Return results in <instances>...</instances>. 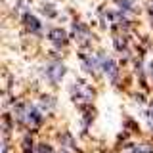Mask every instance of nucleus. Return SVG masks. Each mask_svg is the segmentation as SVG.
<instances>
[{"label": "nucleus", "mask_w": 153, "mask_h": 153, "mask_svg": "<svg viewBox=\"0 0 153 153\" xmlns=\"http://www.w3.org/2000/svg\"><path fill=\"white\" fill-rule=\"evenodd\" d=\"M117 4L121 6L123 10H126V12H130V10H134V4L130 2V0H117Z\"/></svg>", "instance_id": "nucleus-12"}, {"label": "nucleus", "mask_w": 153, "mask_h": 153, "mask_svg": "<svg viewBox=\"0 0 153 153\" xmlns=\"http://www.w3.org/2000/svg\"><path fill=\"white\" fill-rule=\"evenodd\" d=\"M13 117H16L19 123L27 124V126H31V128L40 126V123H42L40 109H38L36 105H23V103H17L16 107H13Z\"/></svg>", "instance_id": "nucleus-1"}, {"label": "nucleus", "mask_w": 153, "mask_h": 153, "mask_svg": "<svg viewBox=\"0 0 153 153\" xmlns=\"http://www.w3.org/2000/svg\"><path fill=\"white\" fill-rule=\"evenodd\" d=\"M147 123H149V126L153 128V102H151V105H149V109H147Z\"/></svg>", "instance_id": "nucleus-14"}, {"label": "nucleus", "mask_w": 153, "mask_h": 153, "mask_svg": "<svg viewBox=\"0 0 153 153\" xmlns=\"http://www.w3.org/2000/svg\"><path fill=\"white\" fill-rule=\"evenodd\" d=\"M98 56H100V63H102V71L109 76V80H111V82L115 84V82H117V79H119L117 63H115L111 57H107L105 54H98Z\"/></svg>", "instance_id": "nucleus-4"}, {"label": "nucleus", "mask_w": 153, "mask_h": 153, "mask_svg": "<svg viewBox=\"0 0 153 153\" xmlns=\"http://www.w3.org/2000/svg\"><path fill=\"white\" fill-rule=\"evenodd\" d=\"M36 149H33V138L25 136L23 138V153H35Z\"/></svg>", "instance_id": "nucleus-11"}, {"label": "nucleus", "mask_w": 153, "mask_h": 153, "mask_svg": "<svg viewBox=\"0 0 153 153\" xmlns=\"http://www.w3.org/2000/svg\"><path fill=\"white\" fill-rule=\"evenodd\" d=\"M23 23H25V27H27V31L29 33H33V35H40V21L33 16L31 12H25L23 13Z\"/></svg>", "instance_id": "nucleus-6"}, {"label": "nucleus", "mask_w": 153, "mask_h": 153, "mask_svg": "<svg viewBox=\"0 0 153 153\" xmlns=\"http://www.w3.org/2000/svg\"><path fill=\"white\" fill-rule=\"evenodd\" d=\"M124 153H153V147L149 143H138V146H128Z\"/></svg>", "instance_id": "nucleus-9"}, {"label": "nucleus", "mask_w": 153, "mask_h": 153, "mask_svg": "<svg viewBox=\"0 0 153 153\" xmlns=\"http://www.w3.org/2000/svg\"><path fill=\"white\" fill-rule=\"evenodd\" d=\"M63 75H65V65L61 63V61H50L46 67V76H48V80L50 82H54L57 84L61 79H63Z\"/></svg>", "instance_id": "nucleus-5"}, {"label": "nucleus", "mask_w": 153, "mask_h": 153, "mask_svg": "<svg viewBox=\"0 0 153 153\" xmlns=\"http://www.w3.org/2000/svg\"><path fill=\"white\" fill-rule=\"evenodd\" d=\"M48 38H50L52 44H56V46H65L67 40H69L65 29H52V31L48 33Z\"/></svg>", "instance_id": "nucleus-7"}, {"label": "nucleus", "mask_w": 153, "mask_h": 153, "mask_svg": "<svg viewBox=\"0 0 153 153\" xmlns=\"http://www.w3.org/2000/svg\"><path fill=\"white\" fill-rule=\"evenodd\" d=\"M35 153H54V149H52V146H48V143H40Z\"/></svg>", "instance_id": "nucleus-13"}, {"label": "nucleus", "mask_w": 153, "mask_h": 153, "mask_svg": "<svg viewBox=\"0 0 153 153\" xmlns=\"http://www.w3.org/2000/svg\"><path fill=\"white\" fill-rule=\"evenodd\" d=\"M56 105V100L52 98V96H42L40 98V107L42 111H52V107Z\"/></svg>", "instance_id": "nucleus-10"}, {"label": "nucleus", "mask_w": 153, "mask_h": 153, "mask_svg": "<svg viewBox=\"0 0 153 153\" xmlns=\"http://www.w3.org/2000/svg\"><path fill=\"white\" fill-rule=\"evenodd\" d=\"M149 75H151V80H153V61L149 63Z\"/></svg>", "instance_id": "nucleus-15"}, {"label": "nucleus", "mask_w": 153, "mask_h": 153, "mask_svg": "<svg viewBox=\"0 0 153 153\" xmlns=\"http://www.w3.org/2000/svg\"><path fill=\"white\" fill-rule=\"evenodd\" d=\"M80 63L82 69L90 75H98L102 71V63H100V56H92V54H80Z\"/></svg>", "instance_id": "nucleus-3"}, {"label": "nucleus", "mask_w": 153, "mask_h": 153, "mask_svg": "<svg viewBox=\"0 0 153 153\" xmlns=\"http://www.w3.org/2000/svg\"><path fill=\"white\" fill-rule=\"evenodd\" d=\"M75 29V38H76V42H80V44H86V42L90 40V31H88V27L82 25V23H75L73 25Z\"/></svg>", "instance_id": "nucleus-8"}, {"label": "nucleus", "mask_w": 153, "mask_h": 153, "mask_svg": "<svg viewBox=\"0 0 153 153\" xmlns=\"http://www.w3.org/2000/svg\"><path fill=\"white\" fill-rule=\"evenodd\" d=\"M71 98H73V102H76V103L86 105L94 98V90L90 88L88 84H84L82 80H79V82H73V86H71Z\"/></svg>", "instance_id": "nucleus-2"}]
</instances>
